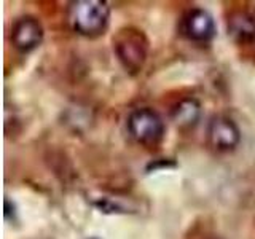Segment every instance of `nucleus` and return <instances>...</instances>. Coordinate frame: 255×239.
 Segmentation results:
<instances>
[{
  "instance_id": "0eeeda50",
  "label": "nucleus",
  "mask_w": 255,
  "mask_h": 239,
  "mask_svg": "<svg viewBox=\"0 0 255 239\" xmlns=\"http://www.w3.org/2000/svg\"><path fill=\"white\" fill-rule=\"evenodd\" d=\"M228 35L243 45L255 42V14L244 10L231 13L228 18Z\"/></svg>"
},
{
  "instance_id": "20e7f679",
  "label": "nucleus",
  "mask_w": 255,
  "mask_h": 239,
  "mask_svg": "<svg viewBox=\"0 0 255 239\" xmlns=\"http://www.w3.org/2000/svg\"><path fill=\"white\" fill-rule=\"evenodd\" d=\"M207 142L217 151H231L241 142V131L231 118L215 115L207 126Z\"/></svg>"
},
{
  "instance_id": "7ed1b4c3",
  "label": "nucleus",
  "mask_w": 255,
  "mask_h": 239,
  "mask_svg": "<svg viewBox=\"0 0 255 239\" xmlns=\"http://www.w3.org/2000/svg\"><path fill=\"white\" fill-rule=\"evenodd\" d=\"M164 121L161 115L150 107L132 110L128 117V132L142 147L153 148L164 137Z\"/></svg>"
},
{
  "instance_id": "423d86ee",
  "label": "nucleus",
  "mask_w": 255,
  "mask_h": 239,
  "mask_svg": "<svg viewBox=\"0 0 255 239\" xmlns=\"http://www.w3.org/2000/svg\"><path fill=\"white\" fill-rule=\"evenodd\" d=\"M182 30L191 42L207 43L215 35V22L207 11L201 10V8H193L183 16Z\"/></svg>"
},
{
  "instance_id": "f257e3e1",
  "label": "nucleus",
  "mask_w": 255,
  "mask_h": 239,
  "mask_svg": "<svg viewBox=\"0 0 255 239\" xmlns=\"http://www.w3.org/2000/svg\"><path fill=\"white\" fill-rule=\"evenodd\" d=\"M70 27L83 37H98L109 26L110 6L104 0H77L69 5Z\"/></svg>"
},
{
  "instance_id": "39448f33",
  "label": "nucleus",
  "mask_w": 255,
  "mask_h": 239,
  "mask_svg": "<svg viewBox=\"0 0 255 239\" xmlns=\"http://www.w3.org/2000/svg\"><path fill=\"white\" fill-rule=\"evenodd\" d=\"M43 40V27L34 16H22L11 27V43L22 53L37 48Z\"/></svg>"
},
{
  "instance_id": "1a4fd4ad",
  "label": "nucleus",
  "mask_w": 255,
  "mask_h": 239,
  "mask_svg": "<svg viewBox=\"0 0 255 239\" xmlns=\"http://www.w3.org/2000/svg\"><path fill=\"white\" fill-rule=\"evenodd\" d=\"M14 214V206L11 207V203H10V199H5V217L8 219L10 217V214Z\"/></svg>"
},
{
  "instance_id": "f03ea898",
  "label": "nucleus",
  "mask_w": 255,
  "mask_h": 239,
  "mask_svg": "<svg viewBox=\"0 0 255 239\" xmlns=\"http://www.w3.org/2000/svg\"><path fill=\"white\" fill-rule=\"evenodd\" d=\"M114 51L128 74L135 75L147 61L148 40L137 27H123L114 37Z\"/></svg>"
},
{
  "instance_id": "6e6552de",
  "label": "nucleus",
  "mask_w": 255,
  "mask_h": 239,
  "mask_svg": "<svg viewBox=\"0 0 255 239\" xmlns=\"http://www.w3.org/2000/svg\"><path fill=\"white\" fill-rule=\"evenodd\" d=\"M201 118V106L193 98H185L172 109V121L180 129H190L196 126Z\"/></svg>"
}]
</instances>
